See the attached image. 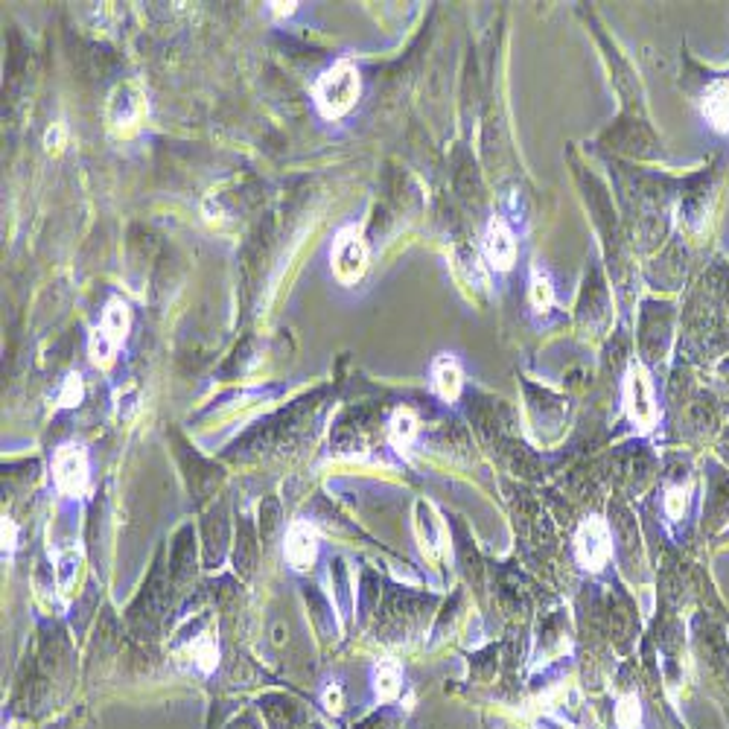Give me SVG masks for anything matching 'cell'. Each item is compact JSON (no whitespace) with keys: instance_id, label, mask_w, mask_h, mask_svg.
Instances as JSON below:
<instances>
[{"instance_id":"obj_6","label":"cell","mask_w":729,"mask_h":729,"mask_svg":"<svg viewBox=\"0 0 729 729\" xmlns=\"http://www.w3.org/2000/svg\"><path fill=\"white\" fill-rule=\"evenodd\" d=\"M624 412L636 426L651 429L657 424V397H653V382L645 365H630L624 377Z\"/></svg>"},{"instance_id":"obj_1","label":"cell","mask_w":729,"mask_h":729,"mask_svg":"<svg viewBox=\"0 0 729 729\" xmlns=\"http://www.w3.org/2000/svg\"><path fill=\"white\" fill-rule=\"evenodd\" d=\"M360 91H362L360 70H356L348 59H342L318 77V82L313 85V100L321 117L339 120L356 105Z\"/></svg>"},{"instance_id":"obj_4","label":"cell","mask_w":729,"mask_h":729,"mask_svg":"<svg viewBox=\"0 0 729 729\" xmlns=\"http://www.w3.org/2000/svg\"><path fill=\"white\" fill-rule=\"evenodd\" d=\"M146 114H150V105H146V96L134 82H123L111 91L108 108H105V123L111 134L129 138V134L141 129Z\"/></svg>"},{"instance_id":"obj_20","label":"cell","mask_w":729,"mask_h":729,"mask_svg":"<svg viewBox=\"0 0 729 729\" xmlns=\"http://www.w3.org/2000/svg\"><path fill=\"white\" fill-rule=\"evenodd\" d=\"M686 511V490L683 488H671L669 497H665V514L671 516V520H679Z\"/></svg>"},{"instance_id":"obj_13","label":"cell","mask_w":729,"mask_h":729,"mask_svg":"<svg viewBox=\"0 0 729 729\" xmlns=\"http://www.w3.org/2000/svg\"><path fill=\"white\" fill-rule=\"evenodd\" d=\"M388 435H391V443L397 450H406L409 443L417 438V417L412 409H397L391 415V424H388Z\"/></svg>"},{"instance_id":"obj_2","label":"cell","mask_w":729,"mask_h":729,"mask_svg":"<svg viewBox=\"0 0 729 729\" xmlns=\"http://www.w3.org/2000/svg\"><path fill=\"white\" fill-rule=\"evenodd\" d=\"M129 327H132L129 304L120 301V298H111L103 310L100 327L91 333V342H88L91 362L96 368H108L111 362H114L117 351L123 348V342H126V336H129Z\"/></svg>"},{"instance_id":"obj_22","label":"cell","mask_w":729,"mask_h":729,"mask_svg":"<svg viewBox=\"0 0 729 729\" xmlns=\"http://www.w3.org/2000/svg\"><path fill=\"white\" fill-rule=\"evenodd\" d=\"M15 537H18V528H15V523H12L9 516H4V551H6V554L15 551V546H18Z\"/></svg>"},{"instance_id":"obj_18","label":"cell","mask_w":729,"mask_h":729,"mask_svg":"<svg viewBox=\"0 0 729 729\" xmlns=\"http://www.w3.org/2000/svg\"><path fill=\"white\" fill-rule=\"evenodd\" d=\"M459 269L464 271V278H467L469 283H473V287H481V289L488 287V271L481 269L476 251L461 249V251H459Z\"/></svg>"},{"instance_id":"obj_19","label":"cell","mask_w":729,"mask_h":729,"mask_svg":"<svg viewBox=\"0 0 729 729\" xmlns=\"http://www.w3.org/2000/svg\"><path fill=\"white\" fill-rule=\"evenodd\" d=\"M82 377L79 374H70L65 382H61V391H59V406H65V409H70V406H77L82 400Z\"/></svg>"},{"instance_id":"obj_10","label":"cell","mask_w":729,"mask_h":729,"mask_svg":"<svg viewBox=\"0 0 729 729\" xmlns=\"http://www.w3.org/2000/svg\"><path fill=\"white\" fill-rule=\"evenodd\" d=\"M461 382H464V374H461L459 360L450 356V353H441L435 360V365H432V386H435V391L447 403H452V400H459Z\"/></svg>"},{"instance_id":"obj_14","label":"cell","mask_w":729,"mask_h":729,"mask_svg":"<svg viewBox=\"0 0 729 729\" xmlns=\"http://www.w3.org/2000/svg\"><path fill=\"white\" fill-rule=\"evenodd\" d=\"M554 304V289H551V280L542 275L540 269L531 271V306H534L537 313H549Z\"/></svg>"},{"instance_id":"obj_8","label":"cell","mask_w":729,"mask_h":729,"mask_svg":"<svg viewBox=\"0 0 729 729\" xmlns=\"http://www.w3.org/2000/svg\"><path fill=\"white\" fill-rule=\"evenodd\" d=\"M283 558L292 566V570H310L318 558V534L315 528L306 520H295L287 531V540H283Z\"/></svg>"},{"instance_id":"obj_7","label":"cell","mask_w":729,"mask_h":729,"mask_svg":"<svg viewBox=\"0 0 729 729\" xmlns=\"http://www.w3.org/2000/svg\"><path fill=\"white\" fill-rule=\"evenodd\" d=\"M575 558L584 570H601L610 558V531L601 516H589L575 534Z\"/></svg>"},{"instance_id":"obj_16","label":"cell","mask_w":729,"mask_h":729,"mask_svg":"<svg viewBox=\"0 0 729 729\" xmlns=\"http://www.w3.org/2000/svg\"><path fill=\"white\" fill-rule=\"evenodd\" d=\"M642 724V706L636 695H624L615 706V726L619 729H639Z\"/></svg>"},{"instance_id":"obj_5","label":"cell","mask_w":729,"mask_h":729,"mask_svg":"<svg viewBox=\"0 0 729 729\" xmlns=\"http://www.w3.org/2000/svg\"><path fill=\"white\" fill-rule=\"evenodd\" d=\"M53 481L65 497H82L91 485V461L79 443H65L53 455Z\"/></svg>"},{"instance_id":"obj_23","label":"cell","mask_w":729,"mask_h":729,"mask_svg":"<svg viewBox=\"0 0 729 729\" xmlns=\"http://www.w3.org/2000/svg\"><path fill=\"white\" fill-rule=\"evenodd\" d=\"M269 6H271V12H275L278 18H283V15H292L298 4H269Z\"/></svg>"},{"instance_id":"obj_15","label":"cell","mask_w":729,"mask_h":729,"mask_svg":"<svg viewBox=\"0 0 729 729\" xmlns=\"http://www.w3.org/2000/svg\"><path fill=\"white\" fill-rule=\"evenodd\" d=\"M193 660L196 665L210 674V671H216V665H219V648H216V642L210 639V636H199L193 642Z\"/></svg>"},{"instance_id":"obj_11","label":"cell","mask_w":729,"mask_h":729,"mask_svg":"<svg viewBox=\"0 0 729 729\" xmlns=\"http://www.w3.org/2000/svg\"><path fill=\"white\" fill-rule=\"evenodd\" d=\"M703 117L709 120L712 129L729 132V82L709 85L706 96H703Z\"/></svg>"},{"instance_id":"obj_17","label":"cell","mask_w":729,"mask_h":729,"mask_svg":"<svg viewBox=\"0 0 729 729\" xmlns=\"http://www.w3.org/2000/svg\"><path fill=\"white\" fill-rule=\"evenodd\" d=\"M79 563H82V558H79V551H65L59 558V566H56V578H59V587L61 589H70L73 584H77V575H79Z\"/></svg>"},{"instance_id":"obj_9","label":"cell","mask_w":729,"mask_h":729,"mask_svg":"<svg viewBox=\"0 0 729 729\" xmlns=\"http://www.w3.org/2000/svg\"><path fill=\"white\" fill-rule=\"evenodd\" d=\"M485 254L493 269L499 271H508L516 260V242H514V233L511 228L505 225L502 219H493L488 225V233H485Z\"/></svg>"},{"instance_id":"obj_12","label":"cell","mask_w":729,"mask_h":729,"mask_svg":"<svg viewBox=\"0 0 729 729\" xmlns=\"http://www.w3.org/2000/svg\"><path fill=\"white\" fill-rule=\"evenodd\" d=\"M370 683H374V695L377 700H394L403 688V669L397 660H379L374 665V674H370Z\"/></svg>"},{"instance_id":"obj_3","label":"cell","mask_w":729,"mask_h":729,"mask_svg":"<svg viewBox=\"0 0 729 729\" xmlns=\"http://www.w3.org/2000/svg\"><path fill=\"white\" fill-rule=\"evenodd\" d=\"M368 263H370V254H368V242L362 237V231L353 225L339 231V237L333 240V249H330V266L336 280L344 283V287H353V283H360L365 278Z\"/></svg>"},{"instance_id":"obj_21","label":"cell","mask_w":729,"mask_h":729,"mask_svg":"<svg viewBox=\"0 0 729 729\" xmlns=\"http://www.w3.org/2000/svg\"><path fill=\"white\" fill-rule=\"evenodd\" d=\"M321 700H324V706L330 712H339L344 706V695H342V686L339 683H327L324 691H321Z\"/></svg>"}]
</instances>
